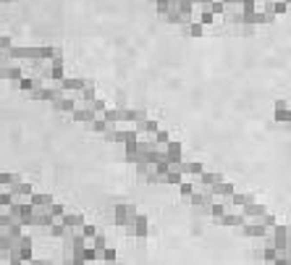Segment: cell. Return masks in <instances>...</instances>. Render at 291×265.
I'll return each instance as SVG.
<instances>
[{
    "label": "cell",
    "instance_id": "6da1fadb",
    "mask_svg": "<svg viewBox=\"0 0 291 265\" xmlns=\"http://www.w3.org/2000/svg\"><path fill=\"white\" fill-rule=\"evenodd\" d=\"M136 218V207L134 205H116V210H113V221H116V226H121V228H126L131 226Z\"/></svg>",
    "mask_w": 291,
    "mask_h": 265
},
{
    "label": "cell",
    "instance_id": "f546056e",
    "mask_svg": "<svg viewBox=\"0 0 291 265\" xmlns=\"http://www.w3.org/2000/svg\"><path fill=\"white\" fill-rule=\"evenodd\" d=\"M116 257H118V252H116L113 247H105V249L100 252V260L105 263V265H116Z\"/></svg>",
    "mask_w": 291,
    "mask_h": 265
},
{
    "label": "cell",
    "instance_id": "5b68a950",
    "mask_svg": "<svg viewBox=\"0 0 291 265\" xmlns=\"http://www.w3.org/2000/svg\"><path fill=\"white\" fill-rule=\"evenodd\" d=\"M47 63H50V79H55V82H60L66 76V66H63V53L60 50H55V55L50 61H47Z\"/></svg>",
    "mask_w": 291,
    "mask_h": 265
},
{
    "label": "cell",
    "instance_id": "cb8c5ba5",
    "mask_svg": "<svg viewBox=\"0 0 291 265\" xmlns=\"http://www.w3.org/2000/svg\"><path fill=\"white\" fill-rule=\"evenodd\" d=\"M147 118V110H142V108H126V121L123 123H139V121H144Z\"/></svg>",
    "mask_w": 291,
    "mask_h": 265
},
{
    "label": "cell",
    "instance_id": "484cf974",
    "mask_svg": "<svg viewBox=\"0 0 291 265\" xmlns=\"http://www.w3.org/2000/svg\"><path fill=\"white\" fill-rule=\"evenodd\" d=\"M16 181H21L19 173H3V171H0V189H11Z\"/></svg>",
    "mask_w": 291,
    "mask_h": 265
},
{
    "label": "cell",
    "instance_id": "836d02e7",
    "mask_svg": "<svg viewBox=\"0 0 291 265\" xmlns=\"http://www.w3.org/2000/svg\"><path fill=\"white\" fill-rule=\"evenodd\" d=\"M89 108H92V113H97V116H102L108 110V105H105V100H100V97H95L92 102H89Z\"/></svg>",
    "mask_w": 291,
    "mask_h": 265
},
{
    "label": "cell",
    "instance_id": "ab89813d",
    "mask_svg": "<svg viewBox=\"0 0 291 265\" xmlns=\"http://www.w3.org/2000/svg\"><path fill=\"white\" fill-rule=\"evenodd\" d=\"M178 192H181V197H192V194H194V184L181 181V184H178Z\"/></svg>",
    "mask_w": 291,
    "mask_h": 265
},
{
    "label": "cell",
    "instance_id": "7c38bea8",
    "mask_svg": "<svg viewBox=\"0 0 291 265\" xmlns=\"http://www.w3.org/2000/svg\"><path fill=\"white\" fill-rule=\"evenodd\" d=\"M178 171H181L184 176H199V173L205 171V165L197 163V160H181V163H178Z\"/></svg>",
    "mask_w": 291,
    "mask_h": 265
},
{
    "label": "cell",
    "instance_id": "7402d4cb",
    "mask_svg": "<svg viewBox=\"0 0 291 265\" xmlns=\"http://www.w3.org/2000/svg\"><path fill=\"white\" fill-rule=\"evenodd\" d=\"M223 179V173H210V171H202L199 173V186H213V184H220Z\"/></svg>",
    "mask_w": 291,
    "mask_h": 265
},
{
    "label": "cell",
    "instance_id": "5bb4252c",
    "mask_svg": "<svg viewBox=\"0 0 291 265\" xmlns=\"http://www.w3.org/2000/svg\"><path fill=\"white\" fill-rule=\"evenodd\" d=\"M11 194H13V197H21V200H26V202H29V197H32V184H29V181H16V184H13L11 186V189H8Z\"/></svg>",
    "mask_w": 291,
    "mask_h": 265
},
{
    "label": "cell",
    "instance_id": "7a4b0ae2",
    "mask_svg": "<svg viewBox=\"0 0 291 265\" xmlns=\"http://www.w3.org/2000/svg\"><path fill=\"white\" fill-rule=\"evenodd\" d=\"M123 231H126L129 236H136V239H144V236L150 234V221H147V215H139V213H136L134 223H131V226H126Z\"/></svg>",
    "mask_w": 291,
    "mask_h": 265
},
{
    "label": "cell",
    "instance_id": "2e32d148",
    "mask_svg": "<svg viewBox=\"0 0 291 265\" xmlns=\"http://www.w3.org/2000/svg\"><path fill=\"white\" fill-rule=\"evenodd\" d=\"M157 129H160V126H157V121H155V118H144V121H139V123H136V134H150V137H155L157 134Z\"/></svg>",
    "mask_w": 291,
    "mask_h": 265
},
{
    "label": "cell",
    "instance_id": "4fadbf2b",
    "mask_svg": "<svg viewBox=\"0 0 291 265\" xmlns=\"http://www.w3.org/2000/svg\"><path fill=\"white\" fill-rule=\"evenodd\" d=\"M55 223V218L47 210H34V215H32V226H37V228H50Z\"/></svg>",
    "mask_w": 291,
    "mask_h": 265
},
{
    "label": "cell",
    "instance_id": "52a82bcc",
    "mask_svg": "<svg viewBox=\"0 0 291 265\" xmlns=\"http://www.w3.org/2000/svg\"><path fill=\"white\" fill-rule=\"evenodd\" d=\"M100 118H102V121H108L110 126H118V123L126 121V108H108Z\"/></svg>",
    "mask_w": 291,
    "mask_h": 265
},
{
    "label": "cell",
    "instance_id": "83f0119b",
    "mask_svg": "<svg viewBox=\"0 0 291 265\" xmlns=\"http://www.w3.org/2000/svg\"><path fill=\"white\" fill-rule=\"evenodd\" d=\"M89 242H92V244H89V247H92L97 255H100L102 249L108 247V236H102V234H95V236H92V239H89Z\"/></svg>",
    "mask_w": 291,
    "mask_h": 265
},
{
    "label": "cell",
    "instance_id": "ee69618b",
    "mask_svg": "<svg viewBox=\"0 0 291 265\" xmlns=\"http://www.w3.org/2000/svg\"><path fill=\"white\" fill-rule=\"evenodd\" d=\"M265 260H275V249H273V247L265 249Z\"/></svg>",
    "mask_w": 291,
    "mask_h": 265
},
{
    "label": "cell",
    "instance_id": "30bf717a",
    "mask_svg": "<svg viewBox=\"0 0 291 265\" xmlns=\"http://www.w3.org/2000/svg\"><path fill=\"white\" fill-rule=\"evenodd\" d=\"M71 118H74V121H79V123H89V121H95V118H97V113H92V108H89V105H76L71 110Z\"/></svg>",
    "mask_w": 291,
    "mask_h": 265
},
{
    "label": "cell",
    "instance_id": "8d00e7d4",
    "mask_svg": "<svg viewBox=\"0 0 291 265\" xmlns=\"http://www.w3.org/2000/svg\"><path fill=\"white\" fill-rule=\"evenodd\" d=\"M152 139H155V144H157V147H165V144H168V142H171L168 131H163V129H157V134H155V137H152Z\"/></svg>",
    "mask_w": 291,
    "mask_h": 265
},
{
    "label": "cell",
    "instance_id": "8fae6325",
    "mask_svg": "<svg viewBox=\"0 0 291 265\" xmlns=\"http://www.w3.org/2000/svg\"><path fill=\"white\" fill-rule=\"evenodd\" d=\"M241 231H244V236H249V239H262V236H268V228L262 226V223H244L241 226Z\"/></svg>",
    "mask_w": 291,
    "mask_h": 265
},
{
    "label": "cell",
    "instance_id": "d6a6232c",
    "mask_svg": "<svg viewBox=\"0 0 291 265\" xmlns=\"http://www.w3.org/2000/svg\"><path fill=\"white\" fill-rule=\"evenodd\" d=\"M186 34H189V37H202V34H205V26L199 24V21H192L189 26H186Z\"/></svg>",
    "mask_w": 291,
    "mask_h": 265
},
{
    "label": "cell",
    "instance_id": "9c48e42d",
    "mask_svg": "<svg viewBox=\"0 0 291 265\" xmlns=\"http://www.w3.org/2000/svg\"><path fill=\"white\" fill-rule=\"evenodd\" d=\"M215 223H220V226H228V228H241V226L247 223V218H244L241 213H239V215H236V213H223Z\"/></svg>",
    "mask_w": 291,
    "mask_h": 265
},
{
    "label": "cell",
    "instance_id": "e0dca14e",
    "mask_svg": "<svg viewBox=\"0 0 291 265\" xmlns=\"http://www.w3.org/2000/svg\"><path fill=\"white\" fill-rule=\"evenodd\" d=\"M184 181V173L178 171V163H173L171 168H168V173L163 176V184H168V186H178Z\"/></svg>",
    "mask_w": 291,
    "mask_h": 265
},
{
    "label": "cell",
    "instance_id": "f6af8a7d",
    "mask_svg": "<svg viewBox=\"0 0 291 265\" xmlns=\"http://www.w3.org/2000/svg\"><path fill=\"white\" fill-rule=\"evenodd\" d=\"M71 265H87L84 260H79V257H71Z\"/></svg>",
    "mask_w": 291,
    "mask_h": 265
},
{
    "label": "cell",
    "instance_id": "ba28073f",
    "mask_svg": "<svg viewBox=\"0 0 291 265\" xmlns=\"http://www.w3.org/2000/svg\"><path fill=\"white\" fill-rule=\"evenodd\" d=\"M84 84H87V82H84V79H76V76H63V79L58 82V87L63 89V95H66V92H81V89H84Z\"/></svg>",
    "mask_w": 291,
    "mask_h": 265
},
{
    "label": "cell",
    "instance_id": "9a60e30c",
    "mask_svg": "<svg viewBox=\"0 0 291 265\" xmlns=\"http://www.w3.org/2000/svg\"><path fill=\"white\" fill-rule=\"evenodd\" d=\"M241 215H244L247 221H260V215H265V207H262L260 202H249V205L241 207Z\"/></svg>",
    "mask_w": 291,
    "mask_h": 265
},
{
    "label": "cell",
    "instance_id": "e575fe53",
    "mask_svg": "<svg viewBox=\"0 0 291 265\" xmlns=\"http://www.w3.org/2000/svg\"><path fill=\"white\" fill-rule=\"evenodd\" d=\"M199 11H202V16H199V24H202V26L215 24V13H213V11H207V8H199Z\"/></svg>",
    "mask_w": 291,
    "mask_h": 265
},
{
    "label": "cell",
    "instance_id": "4316f807",
    "mask_svg": "<svg viewBox=\"0 0 291 265\" xmlns=\"http://www.w3.org/2000/svg\"><path fill=\"white\" fill-rule=\"evenodd\" d=\"M95 84H84V89L79 92V100H81V105H89V102L95 100Z\"/></svg>",
    "mask_w": 291,
    "mask_h": 265
},
{
    "label": "cell",
    "instance_id": "7bdbcfd3",
    "mask_svg": "<svg viewBox=\"0 0 291 265\" xmlns=\"http://www.w3.org/2000/svg\"><path fill=\"white\" fill-rule=\"evenodd\" d=\"M8 47H11V40H8V37H0V53L8 50Z\"/></svg>",
    "mask_w": 291,
    "mask_h": 265
},
{
    "label": "cell",
    "instance_id": "44dd1931",
    "mask_svg": "<svg viewBox=\"0 0 291 265\" xmlns=\"http://www.w3.org/2000/svg\"><path fill=\"white\" fill-rule=\"evenodd\" d=\"M24 74H26V71H24L21 66H8V68H5V66H0V79H11V82H19V79H21Z\"/></svg>",
    "mask_w": 291,
    "mask_h": 265
},
{
    "label": "cell",
    "instance_id": "277c9868",
    "mask_svg": "<svg viewBox=\"0 0 291 265\" xmlns=\"http://www.w3.org/2000/svg\"><path fill=\"white\" fill-rule=\"evenodd\" d=\"M163 155H165V160H168L171 165H173V163H181V160H184V147H181V142L171 139V142L163 147Z\"/></svg>",
    "mask_w": 291,
    "mask_h": 265
},
{
    "label": "cell",
    "instance_id": "f35d334b",
    "mask_svg": "<svg viewBox=\"0 0 291 265\" xmlns=\"http://www.w3.org/2000/svg\"><path fill=\"white\" fill-rule=\"evenodd\" d=\"M79 234H81V236H84V239L89 242V239H92V236L97 234V228L92 226V223H84V226H81V228H79Z\"/></svg>",
    "mask_w": 291,
    "mask_h": 265
},
{
    "label": "cell",
    "instance_id": "4dcf8cb0",
    "mask_svg": "<svg viewBox=\"0 0 291 265\" xmlns=\"http://www.w3.org/2000/svg\"><path fill=\"white\" fill-rule=\"evenodd\" d=\"M223 213H228V210H226V205H223L220 200H215V202L210 205V218H213V221H218Z\"/></svg>",
    "mask_w": 291,
    "mask_h": 265
},
{
    "label": "cell",
    "instance_id": "d6986e66",
    "mask_svg": "<svg viewBox=\"0 0 291 265\" xmlns=\"http://www.w3.org/2000/svg\"><path fill=\"white\" fill-rule=\"evenodd\" d=\"M53 108L58 110V113H71L76 108V97H58V100H53Z\"/></svg>",
    "mask_w": 291,
    "mask_h": 265
},
{
    "label": "cell",
    "instance_id": "74e56055",
    "mask_svg": "<svg viewBox=\"0 0 291 265\" xmlns=\"http://www.w3.org/2000/svg\"><path fill=\"white\" fill-rule=\"evenodd\" d=\"M11 202H13V194L8 189H0V207H3V210H8Z\"/></svg>",
    "mask_w": 291,
    "mask_h": 265
},
{
    "label": "cell",
    "instance_id": "f1b7e54d",
    "mask_svg": "<svg viewBox=\"0 0 291 265\" xmlns=\"http://www.w3.org/2000/svg\"><path fill=\"white\" fill-rule=\"evenodd\" d=\"M249 202H254V194H233L231 197V205L233 207H244Z\"/></svg>",
    "mask_w": 291,
    "mask_h": 265
},
{
    "label": "cell",
    "instance_id": "603a6c76",
    "mask_svg": "<svg viewBox=\"0 0 291 265\" xmlns=\"http://www.w3.org/2000/svg\"><path fill=\"white\" fill-rule=\"evenodd\" d=\"M87 129L89 131H95V134H108L110 129H116V126H110L108 121H102V118H95V121H89L87 123Z\"/></svg>",
    "mask_w": 291,
    "mask_h": 265
},
{
    "label": "cell",
    "instance_id": "60d3db41",
    "mask_svg": "<svg viewBox=\"0 0 291 265\" xmlns=\"http://www.w3.org/2000/svg\"><path fill=\"white\" fill-rule=\"evenodd\" d=\"M8 265H26V263H24L16 252H8Z\"/></svg>",
    "mask_w": 291,
    "mask_h": 265
},
{
    "label": "cell",
    "instance_id": "d590c367",
    "mask_svg": "<svg viewBox=\"0 0 291 265\" xmlns=\"http://www.w3.org/2000/svg\"><path fill=\"white\" fill-rule=\"evenodd\" d=\"M47 213H50L55 221H60V218H63V213H66V207H63V205H58V202H53V205L47 207Z\"/></svg>",
    "mask_w": 291,
    "mask_h": 265
},
{
    "label": "cell",
    "instance_id": "d4e9b609",
    "mask_svg": "<svg viewBox=\"0 0 291 265\" xmlns=\"http://www.w3.org/2000/svg\"><path fill=\"white\" fill-rule=\"evenodd\" d=\"M45 231H47V234H50V236H53V239H66V236H68V231H66V226H63V223H60V221H55V223H53V226H50V228H45Z\"/></svg>",
    "mask_w": 291,
    "mask_h": 265
},
{
    "label": "cell",
    "instance_id": "3957f363",
    "mask_svg": "<svg viewBox=\"0 0 291 265\" xmlns=\"http://www.w3.org/2000/svg\"><path fill=\"white\" fill-rule=\"evenodd\" d=\"M11 252H16L24 263H29L32 257H34V242H32V236H26V234H24L21 239L16 242V247H13Z\"/></svg>",
    "mask_w": 291,
    "mask_h": 265
},
{
    "label": "cell",
    "instance_id": "ffe728a7",
    "mask_svg": "<svg viewBox=\"0 0 291 265\" xmlns=\"http://www.w3.org/2000/svg\"><path fill=\"white\" fill-rule=\"evenodd\" d=\"M16 236H13L8 228H0V252H11L13 247H16Z\"/></svg>",
    "mask_w": 291,
    "mask_h": 265
},
{
    "label": "cell",
    "instance_id": "b9f144b4",
    "mask_svg": "<svg viewBox=\"0 0 291 265\" xmlns=\"http://www.w3.org/2000/svg\"><path fill=\"white\" fill-rule=\"evenodd\" d=\"M220 3H223L226 8H233V5H236V8H241V0H220Z\"/></svg>",
    "mask_w": 291,
    "mask_h": 265
},
{
    "label": "cell",
    "instance_id": "1f68e13d",
    "mask_svg": "<svg viewBox=\"0 0 291 265\" xmlns=\"http://www.w3.org/2000/svg\"><path fill=\"white\" fill-rule=\"evenodd\" d=\"M79 260H84V263H95V260H100V255H97V252H95V249H92V247H89V244H87V247H84V249H81Z\"/></svg>",
    "mask_w": 291,
    "mask_h": 265
},
{
    "label": "cell",
    "instance_id": "8992f818",
    "mask_svg": "<svg viewBox=\"0 0 291 265\" xmlns=\"http://www.w3.org/2000/svg\"><path fill=\"white\" fill-rule=\"evenodd\" d=\"M60 223L66 226V231H76V228H81V226L87 223V218H84L81 213H63Z\"/></svg>",
    "mask_w": 291,
    "mask_h": 265
},
{
    "label": "cell",
    "instance_id": "bcb514c9",
    "mask_svg": "<svg viewBox=\"0 0 291 265\" xmlns=\"http://www.w3.org/2000/svg\"><path fill=\"white\" fill-rule=\"evenodd\" d=\"M0 260H8V252H0Z\"/></svg>",
    "mask_w": 291,
    "mask_h": 265
},
{
    "label": "cell",
    "instance_id": "ac0fdd59",
    "mask_svg": "<svg viewBox=\"0 0 291 265\" xmlns=\"http://www.w3.org/2000/svg\"><path fill=\"white\" fill-rule=\"evenodd\" d=\"M29 205L34 207V210H47V207L53 205V197H50V194H34V192H32Z\"/></svg>",
    "mask_w": 291,
    "mask_h": 265
}]
</instances>
